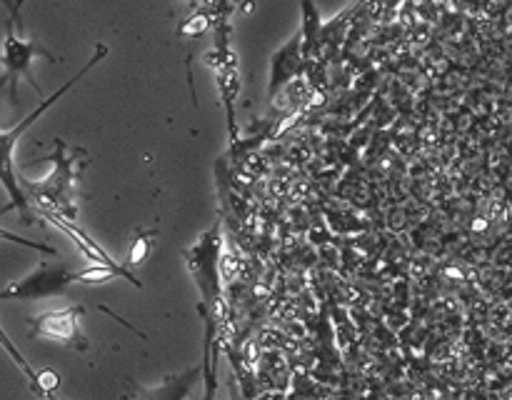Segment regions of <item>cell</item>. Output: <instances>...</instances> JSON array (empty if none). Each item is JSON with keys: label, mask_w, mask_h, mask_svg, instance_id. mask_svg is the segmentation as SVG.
<instances>
[{"label": "cell", "mask_w": 512, "mask_h": 400, "mask_svg": "<svg viewBox=\"0 0 512 400\" xmlns=\"http://www.w3.org/2000/svg\"><path fill=\"white\" fill-rule=\"evenodd\" d=\"M105 55H108V45L105 43L95 45V50H93V55L88 58V63H85L83 68L73 75V78H68L58 90H55V93H50L48 98L40 100L38 108L30 110V113L25 115L18 125H13V128H8V130H0V185H3L5 195H8V205H5V208H0V215L8 213V210H18L20 218H23L25 223H33V215H30L33 213V205H30L28 195L23 193L18 168H15V148H18V140L23 138L30 128H33L35 120L43 118V115L48 113V110L53 108V105L58 103L65 93H70V90H73L75 85H78L80 80H83L85 75H88L90 70L100 63V60H105Z\"/></svg>", "instance_id": "obj_1"}, {"label": "cell", "mask_w": 512, "mask_h": 400, "mask_svg": "<svg viewBox=\"0 0 512 400\" xmlns=\"http://www.w3.org/2000/svg\"><path fill=\"white\" fill-rule=\"evenodd\" d=\"M0 348H3L5 353L10 355V360H13V363L18 365L20 373H23L25 378H28L30 390H33V393H38V388H40V385H43V373H35L33 365H30V363H28V358H25V355L20 353L18 345H15L13 340H10V335L5 333L3 325H0Z\"/></svg>", "instance_id": "obj_11"}, {"label": "cell", "mask_w": 512, "mask_h": 400, "mask_svg": "<svg viewBox=\"0 0 512 400\" xmlns=\"http://www.w3.org/2000/svg\"><path fill=\"white\" fill-rule=\"evenodd\" d=\"M0 240H5V243L23 245V248H33V250H38V253H45V255H55V253H58V250L50 248V245L35 243V240H28V238H20V235L10 233V230H5V228H0Z\"/></svg>", "instance_id": "obj_12"}, {"label": "cell", "mask_w": 512, "mask_h": 400, "mask_svg": "<svg viewBox=\"0 0 512 400\" xmlns=\"http://www.w3.org/2000/svg\"><path fill=\"white\" fill-rule=\"evenodd\" d=\"M148 250H150V245L145 243V240H138V243L133 245V250H130V265L140 263V260H143L145 255H148Z\"/></svg>", "instance_id": "obj_14"}, {"label": "cell", "mask_w": 512, "mask_h": 400, "mask_svg": "<svg viewBox=\"0 0 512 400\" xmlns=\"http://www.w3.org/2000/svg\"><path fill=\"white\" fill-rule=\"evenodd\" d=\"M215 395H218V393H215ZM215 395H213V398H210V400H215Z\"/></svg>", "instance_id": "obj_16"}, {"label": "cell", "mask_w": 512, "mask_h": 400, "mask_svg": "<svg viewBox=\"0 0 512 400\" xmlns=\"http://www.w3.org/2000/svg\"><path fill=\"white\" fill-rule=\"evenodd\" d=\"M78 270L63 263H40L33 273L0 290V300H43L63 295L70 285L78 283Z\"/></svg>", "instance_id": "obj_5"}, {"label": "cell", "mask_w": 512, "mask_h": 400, "mask_svg": "<svg viewBox=\"0 0 512 400\" xmlns=\"http://www.w3.org/2000/svg\"><path fill=\"white\" fill-rule=\"evenodd\" d=\"M203 385V363L190 365V368L178 370L160 380L158 385H135L133 398L130 400H188L193 390Z\"/></svg>", "instance_id": "obj_8"}, {"label": "cell", "mask_w": 512, "mask_h": 400, "mask_svg": "<svg viewBox=\"0 0 512 400\" xmlns=\"http://www.w3.org/2000/svg\"><path fill=\"white\" fill-rule=\"evenodd\" d=\"M85 315L83 305H68V308L48 310L35 318L28 320L30 335L33 338L50 340V343H60L65 348L73 350H88V338H85L83 328H80V318Z\"/></svg>", "instance_id": "obj_6"}, {"label": "cell", "mask_w": 512, "mask_h": 400, "mask_svg": "<svg viewBox=\"0 0 512 400\" xmlns=\"http://www.w3.org/2000/svg\"><path fill=\"white\" fill-rule=\"evenodd\" d=\"M40 218L45 220V223H50L53 225V228H58L60 233H65L68 235L70 240H73L75 245H78V250L80 253L85 255V258L90 260V263H95V265H108V268H115V270H120V273H125L128 275L130 280H133V285L135 288H140V278L138 275H133L130 273V268L128 265H123V263H118V260L113 258V255L108 253V250L103 248V245L98 243V240L93 238V235L90 233H85L83 228H80L78 225V220H68V218H60V215H50V213H45V215H40Z\"/></svg>", "instance_id": "obj_7"}, {"label": "cell", "mask_w": 512, "mask_h": 400, "mask_svg": "<svg viewBox=\"0 0 512 400\" xmlns=\"http://www.w3.org/2000/svg\"><path fill=\"white\" fill-rule=\"evenodd\" d=\"M305 48H303V33H295L288 43L280 50H275L273 63H270V83H268V95L275 98L295 75L303 70L305 65Z\"/></svg>", "instance_id": "obj_9"}, {"label": "cell", "mask_w": 512, "mask_h": 400, "mask_svg": "<svg viewBox=\"0 0 512 400\" xmlns=\"http://www.w3.org/2000/svg\"><path fill=\"white\" fill-rule=\"evenodd\" d=\"M205 325L203 338V400H210L218 393V323L210 315L200 313Z\"/></svg>", "instance_id": "obj_10"}, {"label": "cell", "mask_w": 512, "mask_h": 400, "mask_svg": "<svg viewBox=\"0 0 512 400\" xmlns=\"http://www.w3.org/2000/svg\"><path fill=\"white\" fill-rule=\"evenodd\" d=\"M23 3H25V0H0V5L8 10V20H10V23L18 25V28H23V15H20V8H23Z\"/></svg>", "instance_id": "obj_13"}, {"label": "cell", "mask_w": 512, "mask_h": 400, "mask_svg": "<svg viewBox=\"0 0 512 400\" xmlns=\"http://www.w3.org/2000/svg\"><path fill=\"white\" fill-rule=\"evenodd\" d=\"M223 3H225V0H223Z\"/></svg>", "instance_id": "obj_17"}, {"label": "cell", "mask_w": 512, "mask_h": 400, "mask_svg": "<svg viewBox=\"0 0 512 400\" xmlns=\"http://www.w3.org/2000/svg\"><path fill=\"white\" fill-rule=\"evenodd\" d=\"M40 398H43V400H63L58 393H55V390H43V393H40Z\"/></svg>", "instance_id": "obj_15"}, {"label": "cell", "mask_w": 512, "mask_h": 400, "mask_svg": "<svg viewBox=\"0 0 512 400\" xmlns=\"http://www.w3.org/2000/svg\"><path fill=\"white\" fill-rule=\"evenodd\" d=\"M38 58L45 60H58L48 48L38 43V40L28 38L23 28H18L15 23H5V38L0 45V93L8 88L10 103H18V83L20 80H28L33 85L35 93L40 95L38 80L33 78V63Z\"/></svg>", "instance_id": "obj_4"}, {"label": "cell", "mask_w": 512, "mask_h": 400, "mask_svg": "<svg viewBox=\"0 0 512 400\" xmlns=\"http://www.w3.org/2000/svg\"><path fill=\"white\" fill-rule=\"evenodd\" d=\"M220 258H223V228L215 220L188 250V270L195 288L200 290L198 313L210 315L218 323L223 313V280H220Z\"/></svg>", "instance_id": "obj_3"}, {"label": "cell", "mask_w": 512, "mask_h": 400, "mask_svg": "<svg viewBox=\"0 0 512 400\" xmlns=\"http://www.w3.org/2000/svg\"><path fill=\"white\" fill-rule=\"evenodd\" d=\"M83 148H73L65 140L55 138L53 153L48 155L50 173L40 180L20 178L23 193L28 195L30 205L38 215H60V218L78 220V205H75V185H78L80 168L85 165Z\"/></svg>", "instance_id": "obj_2"}]
</instances>
